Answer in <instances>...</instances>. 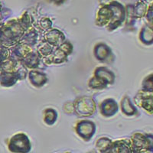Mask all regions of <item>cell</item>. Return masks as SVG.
<instances>
[{"instance_id":"cell-1","label":"cell","mask_w":153,"mask_h":153,"mask_svg":"<svg viewBox=\"0 0 153 153\" xmlns=\"http://www.w3.org/2000/svg\"><path fill=\"white\" fill-rule=\"evenodd\" d=\"M9 149L13 152H27L31 149V143L26 135L19 133L12 137Z\"/></svg>"},{"instance_id":"cell-2","label":"cell","mask_w":153,"mask_h":153,"mask_svg":"<svg viewBox=\"0 0 153 153\" xmlns=\"http://www.w3.org/2000/svg\"><path fill=\"white\" fill-rule=\"evenodd\" d=\"M95 108L94 101L87 97L79 98L74 104V109H75L76 113L83 117L91 116L95 111Z\"/></svg>"},{"instance_id":"cell-3","label":"cell","mask_w":153,"mask_h":153,"mask_svg":"<svg viewBox=\"0 0 153 153\" xmlns=\"http://www.w3.org/2000/svg\"><path fill=\"white\" fill-rule=\"evenodd\" d=\"M152 139L146 137L143 134L136 133L132 136L131 142V149L133 152H147V150H151Z\"/></svg>"},{"instance_id":"cell-4","label":"cell","mask_w":153,"mask_h":153,"mask_svg":"<svg viewBox=\"0 0 153 153\" xmlns=\"http://www.w3.org/2000/svg\"><path fill=\"white\" fill-rule=\"evenodd\" d=\"M135 101L137 106L143 108L150 114L152 113V93L146 90H142L136 95Z\"/></svg>"},{"instance_id":"cell-5","label":"cell","mask_w":153,"mask_h":153,"mask_svg":"<svg viewBox=\"0 0 153 153\" xmlns=\"http://www.w3.org/2000/svg\"><path fill=\"white\" fill-rule=\"evenodd\" d=\"M76 131L79 136L84 140H88L93 136L95 132V125L88 120H82L76 126Z\"/></svg>"},{"instance_id":"cell-6","label":"cell","mask_w":153,"mask_h":153,"mask_svg":"<svg viewBox=\"0 0 153 153\" xmlns=\"http://www.w3.org/2000/svg\"><path fill=\"white\" fill-rule=\"evenodd\" d=\"M45 39L53 46H59L65 40V36L62 32L57 29L49 30L45 34Z\"/></svg>"},{"instance_id":"cell-7","label":"cell","mask_w":153,"mask_h":153,"mask_svg":"<svg viewBox=\"0 0 153 153\" xmlns=\"http://www.w3.org/2000/svg\"><path fill=\"white\" fill-rule=\"evenodd\" d=\"M131 142L128 139L118 140L115 143H111L107 152H130Z\"/></svg>"},{"instance_id":"cell-8","label":"cell","mask_w":153,"mask_h":153,"mask_svg":"<svg viewBox=\"0 0 153 153\" xmlns=\"http://www.w3.org/2000/svg\"><path fill=\"white\" fill-rule=\"evenodd\" d=\"M117 110V104L113 100H106L100 105V112L105 117H110L115 114Z\"/></svg>"},{"instance_id":"cell-9","label":"cell","mask_w":153,"mask_h":153,"mask_svg":"<svg viewBox=\"0 0 153 153\" xmlns=\"http://www.w3.org/2000/svg\"><path fill=\"white\" fill-rule=\"evenodd\" d=\"M29 80L31 84L35 87H40L43 86L47 81L46 75L38 71H31L29 73Z\"/></svg>"},{"instance_id":"cell-10","label":"cell","mask_w":153,"mask_h":153,"mask_svg":"<svg viewBox=\"0 0 153 153\" xmlns=\"http://www.w3.org/2000/svg\"><path fill=\"white\" fill-rule=\"evenodd\" d=\"M17 80H19V77L16 73H0V84L3 87H10L14 85Z\"/></svg>"},{"instance_id":"cell-11","label":"cell","mask_w":153,"mask_h":153,"mask_svg":"<svg viewBox=\"0 0 153 153\" xmlns=\"http://www.w3.org/2000/svg\"><path fill=\"white\" fill-rule=\"evenodd\" d=\"M95 76L103 79L107 84H113L114 82V74L103 67H100L96 69Z\"/></svg>"},{"instance_id":"cell-12","label":"cell","mask_w":153,"mask_h":153,"mask_svg":"<svg viewBox=\"0 0 153 153\" xmlns=\"http://www.w3.org/2000/svg\"><path fill=\"white\" fill-rule=\"evenodd\" d=\"M39 64V57L38 54L31 51V53L23 58V66H25L28 68H35L38 67Z\"/></svg>"},{"instance_id":"cell-13","label":"cell","mask_w":153,"mask_h":153,"mask_svg":"<svg viewBox=\"0 0 153 153\" xmlns=\"http://www.w3.org/2000/svg\"><path fill=\"white\" fill-rule=\"evenodd\" d=\"M110 51H111L110 49L104 44H99L97 45H96L95 49H94V54H95L96 57L100 61L106 59L110 54Z\"/></svg>"},{"instance_id":"cell-14","label":"cell","mask_w":153,"mask_h":153,"mask_svg":"<svg viewBox=\"0 0 153 153\" xmlns=\"http://www.w3.org/2000/svg\"><path fill=\"white\" fill-rule=\"evenodd\" d=\"M31 51H32L31 48L29 47L28 45H26V44H23V45L16 46L13 48V54L16 57H17L19 60L23 59L25 56L28 55Z\"/></svg>"},{"instance_id":"cell-15","label":"cell","mask_w":153,"mask_h":153,"mask_svg":"<svg viewBox=\"0 0 153 153\" xmlns=\"http://www.w3.org/2000/svg\"><path fill=\"white\" fill-rule=\"evenodd\" d=\"M54 47V46L51 45L48 42H42L38 47V54L41 57H47L52 53Z\"/></svg>"},{"instance_id":"cell-16","label":"cell","mask_w":153,"mask_h":153,"mask_svg":"<svg viewBox=\"0 0 153 153\" xmlns=\"http://www.w3.org/2000/svg\"><path fill=\"white\" fill-rule=\"evenodd\" d=\"M121 106H122V111L125 114L133 115L135 112H136V109L134 108V106L131 103L129 98L127 97L126 96L122 100Z\"/></svg>"},{"instance_id":"cell-17","label":"cell","mask_w":153,"mask_h":153,"mask_svg":"<svg viewBox=\"0 0 153 153\" xmlns=\"http://www.w3.org/2000/svg\"><path fill=\"white\" fill-rule=\"evenodd\" d=\"M44 121L48 125H52L57 119V112L53 109H47L44 112Z\"/></svg>"},{"instance_id":"cell-18","label":"cell","mask_w":153,"mask_h":153,"mask_svg":"<svg viewBox=\"0 0 153 153\" xmlns=\"http://www.w3.org/2000/svg\"><path fill=\"white\" fill-rule=\"evenodd\" d=\"M106 84H107V83L105 80H103V79L100 78V77L97 76H94L89 81V87L93 89H97H97L101 90V89L105 88L106 87Z\"/></svg>"},{"instance_id":"cell-19","label":"cell","mask_w":153,"mask_h":153,"mask_svg":"<svg viewBox=\"0 0 153 153\" xmlns=\"http://www.w3.org/2000/svg\"><path fill=\"white\" fill-rule=\"evenodd\" d=\"M147 11H148V9H147V5H146V3L142 2V1H139V2H137L136 7L134 9L133 16L134 17L142 18L144 16Z\"/></svg>"},{"instance_id":"cell-20","label":"cell","mask_w":153,"mask_h":153,"mask_svg":"<svg viewBox=\"0 0 153 153\" xmlns=\"http://www.w3.org/2000/svg\"><path fill=\"white\" fill-rule=\"evenodd\" d=\"M111 143V141L107 138H101L97 142V149L100 152H107Z\"/></svg>"},{"instance_id":"cell-21","label":"cell","mask_w":153,"mask_h":153,"mask_svg":"<svg viewBox=\"0 0 153 153\" xmlns=\"http://www.w3.org/2000/svg\"><path fill=\"white\" fill-rule=\"evenodd\" d=\"M142 35V41L146 44H151L152 41V31L151 28L146 27L143 30Z\"/></svg>"},{"instance_id":"cell-22","label":"cell","mask_w":153,"mask_h":153,"mask_svg":"<svg viewBox=\"0 0 153 153\" xmlns=\"http://www.w3.org/2000/svg\"><path fill=\"white\" fill-rule=\"evenodd\" d=\"M9 51L8 48L5 46L2 45V44H0V73H1V65L2 62L9 57Z\"/></svg>"},{"instance_id":"cell-23","label":"cell","mask_w":153,"mask_h":153,"mask_svg":"<svg viewBox=\"0 0 153 153\" xmlns=\"http://www.w3.org/2000/svg\"><path fill=\"white\" fill-rule=\"evenodd\" d=\"M59 48L61 49L62 51H64V52H65L67 55H68V54H71L72 51L71 44L70 43V42H65V43H63V44H61V45L59 46Z\"/></svg>"},{"instance_id":"cell-24","label":"cell","mask_w":153,"mask_h":153,"mask_svg":"<svg viewBox=\"0 0 153 153\" xmlns=\"http://www.w3.org/2000/svg\"><path fill=\"white\" fill-rule=\"evenodd\" d=\"M39 26L42 30H47L49 29L51 26V22L47 18L42 19L40 22H39Z\"/></svg>"},{"instance_id":"cell-25","label":"cell","mask_w":153,"mask_h":153,"mask_svg":"<svg viewBox=\"0 0 153 153\" xmlns=\"http://www.w3.org/2000/svg\"><path fill=\"white\" fill-rule=\"evenodd\" d=\"M53 1H54V2H57V0H53ZM58 1H59V4H60V3H61V2H63V1H64V0H58Z\"/></svg>"}]
</instances>
